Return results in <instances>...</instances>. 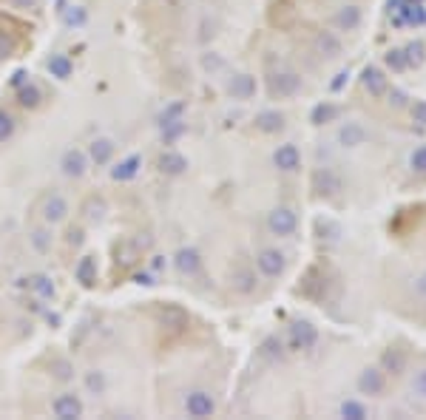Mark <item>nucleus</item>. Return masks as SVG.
Instances as JSON below:
<instances>
[{
	"instance_id": "nucleus-21",
	"label": "nucleus",
	"mask_w": 426,
	"mask_h": 420,
	"mask_svg": "<svg viewBox=\"0 0 426 420\" xmlns=\"http://www.w3.org/2000/svg\"><path fill=\"white\" fill-rule=\"evenodd\" d=\"M26 239H29V247H32L37 256H46V253H51V247H54V227L37 222V224L29 227Z\"/></svg>"
},
{
	"instance_id": "nucleus-5",
	"label": "nucleus",
	"mask_w": 426,
	"mask_h": 420,
	"mask_svg": "<svg viewBox=\"0 0 426 420\" xmlns=\"http://www.w3.org/2000/svg\"><path fill=\"white\" fill-rule=\"evenodd\" d=\"M182 409L193 420L213 417L216 415V397H213L208 389H188L185 397H182Z\"/></svg>"
},
{
	"instance_id": "nucleus-18",
	"label": "nucleus",
	"mask_w": 426,
	"mask_h": 420,
	"mask_svg": "<svg viewBox=\"0 0 426 420\" xmlns=\"http://www.w3.org/2000/svg\"><path fill=\"white\" fill-rule=\"evenodd\" d=\"M273 168L279 174H296L301 170V150L296 142H281L276 150H273Z\"/></svg>"
},
{
	"instance_id": "nucleus-28",
	"label": "nucleus",
	"mask_w": 426,
	"mask_h": 420,
	"mask_svg": "<svg viewBox=\"0 0 426 420\" xmlns=\"http://www.w3.org/2000/svg\"><path fill=\"white\" fill-rule=\"evenodd\" d=\"M14 100H17V105H21L23 111H37V108L43 105L46 97H43V88L29 80L21 88H14Z\"/></svg>"
},
{
	"instance_id": "nucleus-37",
	"label": "nucleus",
	"mask_w": 426,
	"mask_h": 420,
	"mask_svg": "<svg viewBox=\"0 0 426 420\" xmlns=\"http://www.w3.org/2000/svg\"><path fill=\"white\" fill-rule=\"evenodd\" d=\"M338 417H344V420H366L370 417V409H366V404H361V400H341Z\"/></svg>"
},
{
	"instance_id": "nucleus-52",
	"label": "nucleus",
	"mask_w": 426,
	"mask_h": 420,
	"mask_svg": "<svg viewBox=\"0 0 426 420\" xmlns=\"http://www.w3.org/2000/svg\"><path fill=\"white\" fill-rule=\"evenodd\" d=\"M12 6H17V9H34L37 0H12Z\"/></svg>"
},
{
	"instance_id": "nucleus-2",
	"label": "nucleus",
	"mask_w": 426,
	"mask_h": 420,
	"mask_svg": "<svg viewBox=\"0 0 426 420\" xmlns=\"http://www.w3.org/2000/svg\"><path fill=\"white\" fill-rule=\"evenodd\" d=\"M316 343H318V327L313 321L299 318V321L290 324V330H287L290 352H310V350H316Z\"/></svg>"
},
{
	"instance_id": "nucleus-50",
	"label": "nucleus",
	"mask_w": 426,
	"mask_h": 420,
	"mask_svg": "<svg viewBox=\"0 0 426 420\" xmlns=\"http://www.w3.org/2000/svg\"><path fill=\"white\" fill-rule=\"evenodd\" d=\"M134 281H137V284H145V287H153V284H157V273H151V270L134 273Z\"/></svg>"
},
{
	"instance_id": "nucleus-11",
	"label": "nucleus",
	"mask_w": 426,
	"mask_h": 420,
	"mask_svg": "<svg viewBox=\"0 0 426 420\" xmlns=\"http://www.w3.org/2000/svg\"><path fill=\"white\" fill-rule=\"evenodd\" d=\"M355 389L366 397H381L386 392V372L381 367H364L355 378Z\"/></svg>"
},
{
	"instance_id": "nucleus-48",
	"label": "nucleus",
	"mask_w": 426,
	"mask_h": 420,
	"mask_svg": "<svg viewBox=\"0 0 426 420\" xmlns=\"http://www.w3.org/2000/svg\"><path fill=\"white\" fill-rule=\"evenodd\" d=\"M410 111H412V122L415 125H426V100H415L410 105Z\"/></svg>"
},
{
	"instance_id": "nucleus-42",
	"label": "nucleus",
	"mask_w": 426,
	"mask_h": 420,
	"mask_svg": "<svg viewBox=\"0 0 426 420\" xmlns=\"http://www.w3.org/2000/svg\"><path fill=\"white\" fill-rule=\"evenodd\" d=\"M384 63H386V68H392L395 74L406 71V57H403V49H390V51L384 54Z\"/></svg>"
},
{
	"instance_id": "nucleus-33",
	"label": "nucleus",
	"mask_w": 426,
	"mask_h": 420,
	"mask_svg": "<svg viewBox=\"0 0 426 420\" xmlns=\"http://www.w3.org/2000/svg\"><path fill=\"white\" fill-rule=\"evenodd\" d=\"M338 117H341V108H338L336 103H330V100H324V103L313 105V111H310V122H313L316 128L330 125V122H336Z\"/></svg>"
},
{
	"instance_id": "nucleus-8",
	"label": "nucleus",
	"mask_w": 426,
	"mask_h": 420,
	"mask_svg": "<svg viewBox=\"0 0 426 420\" xmlns=\"http://www.w3.org/2000/svg\"><path fill=\"white\" fill-rule=\"evenodd\" d=\"M171 264H173V270H177L182 278H197V276H202L205 259H202V253L193 244H185V247H179V250L171 256Z\"/></svg>"
},
{
	"instance_id": "nucleus-3",
	"label": "nucleus",
	"mask_w": 426,
	"mask_h": 420,
	"mask_svg": "<svg viewBox=\"0 0 426 420\" xmlns=\"http://www.w3.org/2000/svg\"><path fill=\"white\" fill-rule=\"evenodd\" d=\"M304 80L296 71H273L267 77V91L273 100H293L296 94H301Z\"/></svg>"
},
{
	"instance_id": "nucleus-39",
	"label": "nucleus",
	"mask_w": 426,
	"mask_h": 420,
	"mask_svg": "<svg viewBox=\"0 0 426 420\" xmlns=\"http://www.w3.org/2000/svg\"><path fill=\"white\" fill-rule=\"evenodd\" d=\"M188 114V103L185 100H177V103H171L160 111V117H157V125H165V122H173V120H182Z\"/></svg>"
},
{
	"instance_id": "nucleus-30",
	"label": "nucleus",
	"mask_w": 426,
	"mask_h": 420,
	"mask_svg": "<svg viewBox=\"0 0 426 420\" xmlns=\"http://www.w3.org/2000/svg\"><path fill=\"white\" fill-rule=\"evenodd\" d=\"M49 375L57 380V384H71V380L77 378V367H74V360L66 358V355H54L49 360Z\"/></svg>"
},
{
	"instance_id": "nucleus-51",
	"label": "nucleus",
	"mask_w": 426,
	"mask_h": 420,
	"mask_svg": "<svg viewBox=\"0 0 426 420\" xmlns=\"http://www.w3.org/2000/svg\"><path fill=\"white\" fill-rule=\"evenodd\" d=\"M23 83H29V74L26 71H14L12 74V88H21Z\"/></svg>"
},
{
	"instance_id": "nucleus-19",
	"label": "nucleus",
	"mask_w": 426,
	"mask_h": 420,
	"mask_svg": "<svg viewBox=\"0 0 426 420\" xmlns=\"http://www.w3.org/2000/svg\"><path fill=\"white\" fill-rule=\"evenodd\" d=\"M313 51L321 57V60H338V57L344 54V43H341V37L336 31H318L313 37Z\"/></svg>"
},
{
	"instance_id": "nucleus-14",
	"label": "nucleus",
	"mask_w": 426,
	"mask_h": 420,
	"mask_svg": "<svg viewBox=\"0 0 426 420\" xmlns=\"http://www.w3.org/2000/svg\"><path fill=\"white\" fill-rule=\"evenodd\" d=\"M188 168H190V159L185 157V154H179L177 148H165L162 154L157 157V170L162 176H168V179H179V176H185L188 174Z\"/></svg>"
},
{
	"instance_id": "nucleus-41",
	"label": "nucleus",
	"mask_w": 426,
	"mask_h": 420,
	"mask_svg": "<svg viewBox=\"0 0 426 420\" xmlns=\"http://www.w3.org/2000/svg\"><path fill=\"white\" fill-rule=\"evenodd\" d=\"M14 131H17V120H14V114L6 111V108H0V145L9 142L14 137Z\"/></svg>"
},
{
	"instance_id": "nucleus-44",
	"label": "nucleus",
	"mask_w": 426,
	"mask_h": 420,
	"mask_svg": "<svg viewBox=\"0 0 426 420\" xmlns=\"http://www.w3.org/2000/svg\"><path fill=\"white\" fill-rule=\"evenodd\" d=\"M199 63H202V68H205V71H210V74H216V71H222V68H225L222 54H216V51H205Z\"/></svg>"
},
{
	"instance_id": "nucleus-10",
	"label": "nucleus",
	"mask_w": 426,
	"mask_h": 420,
	"mask_svg": "<svg viewBox=\"0 0 426 420\" xmlns=\"http://www.w3.org/2000/svg\"><path fill=\"white\" fill-rule=\"evenodd\" d=\"M256 270L264 278H281L287 270V256L279 250V247H262L256 253Z\"/></svg>"
},
{
	"instance_id": "nucleus-53",
	"label": "nucleus",
	"mask_w": 426,
	"mask_h": 420,
	"mask_svg": "<svg viewBox=\"0 0 426 420\" xmlns=\"http://www.w3.org/2000/svg\"><path fill=\"white\" fill-rule=\"evenodd\" d=\"M415 287H418V293H421V296H426V273H423V276L415 281Z\"/></svg>"
},
{
	"instance_id": "nucleus-24",
	"label": "nucleus",
	"mask_w": 426,
	"mask_h": 420,
	"mask_svg": "<svg viewBox=\"0 0 426 420\" xmlns=\"http://www.w3.org/2000/svg\"><path fill=\"white\" fill-rule=\"evenodd\" d=\"M46 71L51 74L57 83H66V80L74 77V60H71L66 51H51L46 57Z\"/></svg>"
},
{
	"instance_id": "nucleus-16",
	"label": "nucleus",
	"mask_w": 426,
	"mask_h": 420,
	"mask_svg": "<svg viewBox=\"0 0 426 420\" xmlns=\"http://www.w3.org/2000/svg\"><path fill=\"white\" fill-rule=\"evenodd\" d=\"M86 154L91 168H108L114 157H117V142H114V137H94L86 148Z\"/></svg>"
},
{
	"instance_id": "nucleus-38",
	"label": "nucleus",
	"mask_w": 426,
	"mask_h": 420,
	"mask_svg": "<svg viewBox=\"0 0 426 420\" xmlns=\"http://www.w3.org/2000/svg\"><path fill=\"white\" fill-rule=\"evenodd\" d=\"M403 57H406V68H421L426 63V43L423 40H412L403 46Z\"/></svg>"
},
{
	"instance_id": "nucleus-49",
	"label": "nucleus",
	"mask_w": 426,
	"mask_h": 420,
	"mask_svg": "<svg viewBox=\"0 0 426 420\" xmlns=\"http://www.w3.org/2000/svg\"><path fill=\"white\" fill-rule=\"evenodd\" d=\"M347 83H350V71L344 68V71H338V74H336V80L330 83V91H333V94H338V91H341Z\"/></svg>"
},
{
	"instance_id": "nucleus-6",
	"label": "nucleus",
	"mask_w": 426,
	"mask_h": 420,
	"mask_svg": "<svg viewBox=\"0 0 426 420\" xmlns=\"http://www.w3.org/2000/svg\"><path fill=\"white\" fill-rule=\"evenodd\" d=\"M57 168H60V174L71 182H80L83 176H88L91 170V162H88V154L86 148H66L60 154V162H57Z\"/></svg>"
},
{
	"instance_id": "nucleus-47",
	"label": "nucleus",
	"mask_w": 426,
	"mask_h": 420,
	"mask_svg": "<svg viewBox=\"0 0 426 420\" xmlns=\"http://www.w3.org/2000/svg\"><path fill=\"white\" fill-rule=\"evenodd\" d=\"M66 244L68 247H83L86 244V231H83V227H68V231H66Z\"/></svg>"
},
{
	"instance_id": "nucleus-36",
	"label": "nucleus",
	"mask_w": 426,
	"mask_h": 420,
	"mask_svg": "<svg viewBox=\"0 0 426 420\" xmlns=\"http://www.w3.org/2000/svg\"><path fill=\"white\" fill-rule=\"evenodd\" d=\"M259 355L267 358L270 364H279V360H284V343H281L276 335H267V338L259 343Z\"/></svg>"
},
{
	"instance_id": "nucleus-26",
	"label": "nucleus",
	"mask_w": 426,
	"mask_h": 420,
	"mask_svg": "<svg viewBox=\"0 0 426 420\" xmlns=\"http://www.w3.org/2000/svg\"><path fill=\"white\" fill-rule=\"evenodd\" d=\"M361 86H364V91L370 94V97H384L386 88H390V80H386V74L378 66H366L361 71Z\"/></svg>"
},
{
	"instance_id": "nucleus-9",
	"label": "nucleus",
	"mask_w": 426,
	"mask_h": 420,
	"mask_svg": "<svg viewBox=\"0 0 426 420\" xmlns=\"http://www.w3.org/2000/svg\"><path fill=\"white\" fill-rule=\"evenodd\" d=\"M51 415L57 420H80L86 415V404L77 392H60L51 400Z\"/></svg>"
},
{
	"instance_id": "nucleus-20",
	"label": "nucleus",
	"mask_w": 426,
	"mask_h": 420,
	"mask_svg": "<svg viewBox=\"0 0 426 420\" xmlns=\"http://www.w3.org/2000/svg\"><path fill=\"white\" fill-rule=\"evenodd\" d=\"M253 128L259 133H264V137H276V133H281L287 128V117H284L279 108H264V111L256 114Z\"/></svg>"
},
{
	"instance_id": "nucleus-34",
	"label": "nucleus",
	"mask_w": 426,
	"mask_h": 420,
	"mask_svg": "<svg viewBox=\"0 0 426 420\" xmlns=\"http://www.w3.org/2000/svg\"><path fill=\"white\" fill-rule=\"evenodd\" d=\"M185 133H188V120H185V117L160 125V140H162V145H168V148L177 145V142L185 137Z\"/></svg>"
},
{
	"instance_id": "nucleus-46",
	"label": "nucleus",
	"mask_w": 426,
	"mask_h": 420,
	"mask_svg": "<svg viewBox=\"0 0 426 420\" xmlns=\"http://www.w3.org/2000/svg\"><path fill=\"white\" fill-rule=\"evenodd\" d=\"M386 103H390L392 108H406L410 105V97H406V91H401V88H386Z\"/></svg>"
},
{
	"instance_id": "nucleus-45",
	"label": "nucleus",
	"mask_w": 426,
	"mask_h": 420,
	"mask_svg": "<svg viewBox=\"0 0 426 420\" xmlns=\"http://www.w3.org/2000/svg\"><path fill=\"white\" fill-rule=\"evenodd\" d=\"M410 168L415 170V174H426V145L415 148L410 154Z\"/></svg>"
},
{
	"instance_id": "nucleus-25",
	"label": "nucleus",
	"mask_w": 426,
	"mask_h": 420,
	"mask_svg": "<svg viewBox=\"0 0 426 420\" xmlns=\"http://www.w3.org/2000/svg\"><path fill=\"white\" fill-rule=\"evenodd\" d=\"M259 287V276L253 267H236L234 273H230V290L239 293V296H253Z\"/></svg>"
},
{
	"instance_id": "nucleus-43",
	"label": "nucleus",
	"mask_w": 426,
	"mask_h": 420,
	"mask_svg": "<svg viewBox=\"0 0 426 420\" xmlns=\"http://www.w3.org/2000/svg\"><path fill=\"white\" fill-rule=\"evenodd\" d=\"M410 392H412V397L426 400V367L418 369V372L412 375V380H410Z\"/></svg>"
},
{
	"instance_id": "nucleus-1",
	"label": "nucleus",
	"mask_w": 426,
	"mask_h": 420,
	"mask_svg": "<svg viewBox=\"0 0 426 420\" xmlns=\"http://www.w3.org/2000/svg\"><path fill=\"white\" fill-rule=\"evenodd\" d=\"M34 216H37V222H43V224L60 227L71 216V205H68V199L60 194V190H46V194L37 199V205H34Z\"/></svg>"
},
{
	"instance_id": "nucleus-32",
	"label": "nucleus",
	"mask_w": 426,
	"mask_h": 420,
	"mask_svg": "<svg viewBox=\"0 0 426 420\" xmlns=\"http://www.w3.org/2000/svg\"><path fill=\"white\" fill-rule=\"evenodd\" d=\"M361 21H364V14H361V9L358 6H341L338 12H336V17H333V23H336V29L338 31H355L358 26H361Z\"/></svg>"
},
{
	"instance_id": "nucleus-7",
	"label": "nucleus",
	"mask_w": 426,
	"mask_h": 420,
	"mask_svg": "<svg viewBox=\"0 0 426 420\" xmlns=\"http://www.w3.org/2000/svg\"><path fill=\"white\" fill-rule=\"evenodd\" d=\"M267 231L279 236V239H290V236H296L299 231V213L293 207H287V205H279L273 207L267 213Z\"/></svg>"
},
{
	"instance_id": "nucleus-29",
	"label": "nucleus",
	"mask_w": 426,
	"mask_h": 420,
	"mask_svg": "<svg viewBox=\"0 0 426 420\" xmlns=\"http://www.w3.org/2000/svg\"><path fill=\"white\" fill-rule=\"evenodd\" d=\"M80 380H83V392L86 395H91V397H105L108 395V375L103 369L91 367V369L83 372Z\"/></svg>"
},
{
	"instance_id": "nucleus-12",
	"label": "nucleus",
	"mask_w": 426,
	"mask_h": 420,
	"mask_svg": "<svg viewBox=\"0 0 426 420\" xmlns=\"http://www.w3.org/2000/svg\"><path fill=\"white\" fill-rule=\"evenodd\" d=\"M336 142H338V148H344V150L364 148L366 142H370V131H366L361 122H355V120H347V122H341L338 131H336Z\"/></svg>"
},
{
	"instance_id": "nucleus-40",
	"label": "nucleus",
	"mask_w": 426,
	"mask_h": 420,
	"mask_svg": "<svg viewBox=\"0 0 426 420\" xmlns=\"http://www.w3.org/2000/svg\"><path fill=\"white\" fill-rule=\"evenodd\" d=\"M17 37L9 31V29H0V63H6V60H12V57L17 54Z\"/></svg>"
},
{
	"instance_id": "nucleus-23",
	"label": "nucleus",
	"mask_w": 426,
	"mask_h": 420,
	"mask_svg": "<svg viewBox=\"0 0 426 420\" xmlns=\"http://www.w3.org/2000/svg\"><path fill=\"white\" fill-rule=\"evenodd\" d=\"M80 216H83L86 224H103L108 219V202H105V196H100V194L86 196L83 205H80Z\"/></svg>"
},
{
	"instance_id": "nucleus-4",
	"label": "nucleus",
	"mask_w": 426,
	"mask_h": 420,
	"mask_svg": "<svg viewBox=\"0 0 426 420\" xmlns=\"http://www.w3.org/2000/svg\"><path fill=\"white\" fill-rule=\"evenodd\" d=\"M310 187L318 199H336L344 190V179L336 168H316L313 176H310Z\"/></svg>"
},
{
	"instance_id": "nucleus-31",
	"label": "nucleus",
	"mask_w": 426,
	"mask_h": 420,
	"mask_svg": "<svg viewBox=\"0 0 426 420\" xmlns=\"http://www.w3.org/2000/svg\"><path fill=\"white\" fill-rule=\"evenodd\" d=\"M378 367H381L386 375L401 378V375L406 372V355H403V350H395V347L384 350V352H381V360H378Z\"/></svg>"
},
{
	"instance_id": "nucleus-15",
	"label": "nucleus",
	"mask_w": 426,
	"mask_h": 420,
	"mask_svg": "<svg viewBox=\"0 0 426 420\" xmlns=\"http://www.w3.org/2000/svg\"><path fill=\"white\" fill-rule=\"evenodd\" d=\"M225 91H227V97H230V100H236V103H250V100L256 97L259 83H256V77H253V74L239 71V74H234V77L227 80Z\"/></svg>"
},
{
	"instance_id": "nucleus-22",
	"label": "nucleus",
	"mask_w": 426,
	"mask_h": 420,
	"mask_svg": "<svg viewBox=\"0 0 426 420\" xmlns=\"http://www.w3.org/2000/svg\"><path fill=\"white\" fill-rule=\"evenodd\" d=\"M395 23L398 26H423L426 23V3L423 0H403L395 9Z\"/></svg>"
},
{
	"instance_id": "nucleus-35",
	"label": "nucleus",
	"mask_w": 426,
	"mask_h": 420,
	"mask_svg": "<svg viewBox=\"0 0 426 420\" xmlns=\"http://www.w3.org/2000/svg\"><path fill=\"white\" fill-rule=\"evenodd\" d=\"M60 21H63V26L66 29H83L86 23H88V9L86 6H66V9H60Z\"/></svg>"
},
{
	"instance_id": "nucleus-27",
	"label": "nucleus",
	"mask_w": 426,
	"mask_h": 420,
	"mask_svg": "<svg viewBox=\"0 0 426 420\" xmlns=\"http://www.w3.org/2000/svg\"><path fill=\"white\" fill-rule=\"evenodd\" d=\"M26 281V287L40 298V301H54L57 298V284H54V278L49 276V273H32V276H26L23 278Z\"/></svg>"
},
{
	"instance_id": "nucleus-13",
	"label": "nucleus",
	"mask_w": 426,
	"mask_h": 420,
	"mask_svg": "<svg viewBox=\"0 0 426 420\" xmlns=\"http://www.w3.org/2000/svg\"><path fill=\"white\" fill-rule=\"evenodd\" d=\"M140 174H142V154H128L120 162L108 165V176H111V182H117V185H128V182L137 179Z\"/></svg>"
},
{
	"instance_id": "nucleus-17",
	"label": "nucleus",
	"mask_w": 426,
	"mask_h": 420,
	"mask_svg": "<svg viewBox=\"0 0 426 420\" xmlns=\"http://www.w3.org/2000/svg\"><path fill=\"white\" fill-rule=\"evenodd\" d=\"M74 281L80 284L83 290H91L97 287V281H100V261H97L94 253H83L74 264Z\"/></svg>"
}]
</instances>
